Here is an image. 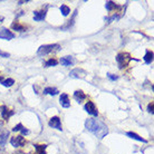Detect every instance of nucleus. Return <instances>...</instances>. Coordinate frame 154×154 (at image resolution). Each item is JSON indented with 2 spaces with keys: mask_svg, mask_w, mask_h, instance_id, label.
Segmentation results:
<instances>
[{
  "mask_svg": "<svg viewBox=\"0 0 154 154\" xmlns=\"http://www.w3.org/2000/svg\"><path fill=\"white\" fill-rule=\"evenodd\" d=\"M86 130L95 135L98 139H103L108 133V128L103 122H100L96 119H88L85 122Z\"/></svg>",
  "mask_w": 154,
  "mask_h": 154,
  "instance_id": "nucleus-1",
  "label": "nucleus"
},
{
  "mask_svg": "<svg viewBox=\"0 0 154 154\" xmlns=\"http://www.w3.org/2000/svg\"><path fill=\"white\" fill-rule=\"evenodd\" d=\"M60 48V46L58 44H53V45H42L38 48L37 50V54L38 56H46V55L53 53V51H56Z\"/></svg>",
  "mask_w": 154,
  "mask_h": 154,
  "instance_id": "nucleus-2",
  "label": "nucleus"
},
{
  "mask_svg": "<svg viewBox=\"0 0 154 154\" xmlns=\"http://www.w3.org/2000/svg\"><path fill=\"white\" fill-rule=\"evenodd\" d=\"M131 60V57L130 55L126 54V53H119L117 56H116V62L119 64V68H123L128 64V62Z\"/></svg>",
  "mask_w": 154,
  "mask_h": 154,
  "instance_id": "nucleus-3",
  "label": "nucleus"
},
{
  "mask_svg": "<svg viewBox=\"0 0 154 154\" xmlns=\"http://www.w3.org/2000/svg\"><path fill=\"white\" fill-rule=\"evenodd\" d=\"M87 75L86 70L83 69V68H75L69 73V77L70 78H85Z\"/></svg>",
  "mask_w": 154,
  "mask_h": 154,
  "instance_id": "nucleus-4",
  "label": "nucleus"
},
{
  "mask_svg": "<svg viewBox=\"0 0 154 154\" xmlns=\"http://www.w3.org/2000/svg\"><path fill=\"white\" fill-rule=\"evenodd\" d=\"M84 108H85V111L88 113L89 115H93V116L98 115V111H97L96 106H95V104H94L93 102H89L88 100V102L85 104Z\"/></svg>",
  "mask_w": 154,
  "mask_h": 154,
  "instance_id": "nucleus-5",
  "label": "nucleus"
},
{
  "mask_svg": "<svg viewBox=\"0 0 154 154\" xmlns=\"http://www.w3.org/2000/svg\"><path fill=\"white\" fill-rule=\"evenodd\" d=\"M0 38L6 39V40H10V39L15 38V34L11 32L10 30H8L7 28H1L0 29Z\"/></svg>",
  "mask_w": 154,
  "mask_h": 154,
  "instance_id": "nucleus-6",
  "label": "nucleus"
},
{
  "mask_svg": "<svg viewBox=\"0 0 154 154\" xmlns=\"http://www.w3.org/2000/svg\"><path fill=\"white\" fill-rule=\"evenodd\" d=\"M48 124H49L50 127H53V128H56V130H59V131H62V122H60L59 117H57V116H54V117H51Z\"/></svg>",
  "mask_w": 154,
  "mask_h": 154,
  "instance_id": "nucleus-7",
  "label": "nucleus"
},
{
  "mask_svg": "<svg viewBox=\"0 0 154 154\" xmlns=\"http://www.w3.org/2000/svg\"><path fill=\"white\" fill-rule=\"evenodd\" d=\"M10 143H11V145L14 147H18V146H23V145H25L26 141H25V139L20 135V136H15V137H12Z\"/></svg>",
  "mask_w": 154,
  "mask_h": 154,
  "instance_id": "nucleus-8",
  "label": "nucleus"
},
{
  "mask_svg": "<svg viewBox=\"0 0 154 154\" xmlns=\"http://www.w3.org/2000/svg\"><path fill=\"white\" fill-rule=\"evenodd\" d=\"M8 136H9V132L5 131L0 134V151H2L5 149V145L8 141Z\"/></svg>",
  "mask_w": 154,
  "mask_h": 154,
  "instance_id": "nucleus-9",
  "label": "nucleus"
},
{
  "mask_svg": "<svg viewBox=\"0 0 154 154\" xmlns=\"http://www.w3.org/2000/svg\"><path fill=\"white\" fill-rule=\"evenodd\" d=\"M59 102H60V105H62L63 107L68 108L70 106V102L68 100V95L67 94H62L60 98H59Z\"/></svg>",
  "mask_w": 154,
  "mask_h": 154,
  "instance_id": "nucleus-10",
  "label": "nucleus"
},
{
  "mask_svg": "<svg viewBox=\"0 0 154 154\" xmlns=\"http://www.w3.org/2000/svg\"><path fill=\"white\" fill-rule=\"evenodd\" d=\"M60 63L64 66H72L74 65L75 60H74V57H72V56H65V57H63L60 59Z\"/></svg>",
  "mask_w": 154,
  "mask_h": 154,
  "instance_id": "nucleus-11",
  "label": "nucleus"
},
{
  "mask_svg": "<svg viewBox=\"0 0 154 154\" xmlns=\"http://www.w3.org/2000/svg\"><path fill=\"white\" fill-rule=\"evenodd\" d=\"M46 17V10H40V11L34 12V19L35 21H40V20L45 19Z\"/></svg>",
  "mask_w": 154,
  "mask_h": 154,
  "instance_id": "nucleus-12",
  "label": "nucleus"
},
{
  "mask_svg": "<svg viewBox=\"0 0 154 154\" xmlns=\"http://www.w3.org/2000/svg\"><path fill=\"white\" fill-rule=\"evenodd\" d=\"M74 98H75L78 103H81V102H83V100L86 98V95H85L82 91H76V92L74 93Z\"/></svg>",
  "mask_w": 154,
  "mask_h": 154,
  "instance_id": "nucleus-13",
  "label": "nucleus"
},
{
  "mask_svg": "<svg viewBox=\"0 0 154 154\" xmlns=\"http://www.w3.org/2000/svg\"><path fill=\"white\" fill-rule=\"evenodd\" d=\"M127 136H130L131 139L133 140H136V141H140V142H143V143H146V140L142 139L140 135H137L136 133H134V132H128L127 133Z\"/></svg>",
  "mask_w": 154,
  "mask_h": 154,
  "instance_id": "nucleus-14",
  "label": "nucleus"
},
{
  "mask_svg": "<svg viewBox=\"0 0 154 154\" xmlns=\"http://www.w3.org/2000/svg\"><path fill=\"white\" fill-rule=\"evenodd\" d=\"M44 94H49V95H57L58 94V89L55 88V87H46L44 89Z\"/></svg>",
  "mask_w": 154,
  "mask_h": 154,
  "instance_id": "nucleus-15",
  "label": "nucleus"
},
{
  "mask_svg": "<svg viewBox=\"0 0 154 154\" xmlns=\"http://www.w3.org/2000/svg\"><path fill=\"white\" fill-rule=\"evenodd\" d=\"M2 111H1V115H2V117H4V119H8L10 116L14 114V112H8V109L6 106H2V108H1Z\"/></svg>",
  "mask_w": 154,
  "mask_h": 154,
  "instance_id": "nucleus-16",
  "label": "nucleus"
},
{
  "mask_svg": "<svg viewBox=\"0 0 154 154\" xmlns=\"http://www.w3.org/2000/svg\"><path fill=\"white\" fill-rule=\"evenodd\" d=\"M144 60L146 64H151L152 60H153V51H151V50H147L145 56H144Z\"/></svg>",
  "mask_w": 154,
  "mask_h": 154,
  "instance_id": "nucleus-17",
  "label": "nucleus"
},
{
  "mask_svg": "<svg viewBox=\"0 0 154 154\" xmlns=\"http://www.w3.org/2000/svg\"><path fill=\"white\" fill-rule=\"evenodd\" d=\"M46 145H35V149L38 154H46Z\"/></svg>",
  "mask_w": 154,
  "mask_h": 154,
  "instance_id": "nucleus-18",
  "label": "nucleus"
},
{
  "mask_svg": "<svg viewBox=\"0 0 154 154\" xmlns=\"http://www.w3.org/2000/svg\"><path fill=\"white\" fill-rule=\"evenodd\" d=\"M60 12H62V15L63 16H68L69 15V12H70V9L69 7H67L66 5H63V6H60Z\"/></svg>",
  "mask_w": 154,
  "mask_h": 154,
  "instance_id": "nucleus-19",
  "label": "nucleus"
},
{
  "mask_svg": "<svg viewBox=\"0 0 154 154\" xmlns=\"http://www.w3.org/2000/svg\"><path fill=\"white\" fill-rule=\"evenodd\" d=\"M11 27H12V29H15V30H17V31H26V27L21 26V25L18 23H14Z\"/></svg>",
  "mask_w": 154,
  "mask_h": 154,
  "instance_id": "nucleus-20",
  "label": "nucleus"
},
{
  "mask_svg": "<svg viewBox=\"0 0 154 154\" xmlns=\"http://www.w3.org/2000/svg\"><path fill=\"white\" fill-rule=\"evenodd\" d=\"M1 84L4 85L5 87H11L12 85L15 84V81L12 79V78H8V79H5V81H2V83Z\"/></svg>",
  "mask_w": 154,
  "mask_h": 154,
  "instance_id": "nucleus-21",
  "label": "nucleus"
},
{
  "mask_svg": "<svg viewBox=\"0 0 154 154\" xmlns=\"http://www.w3.org/2000/svg\"><path fill=\"white\" fill-rule=\"evenodd\" d=\"M58 64V62L56 59H48L46 63H45V67H53V66H56Z\"/></svg>",
  "mask_w": 154,
  "mask_h": 154,
  "instance_id": "nucleus-22",
  "label": "nucleus"
},
{
  "mask_svg": "<svg viewBox=\"0 0 154 154\" xmlns=\"http://www.w3.org/2000/svg\"><path fill=\"white\" fill-rule=\"evenodd\" d=\"M105 7H106V9H107L108 11H112L113 9H114V8H116L117 6H116L113 1H107V2H106V5H105Z\"/></svg>",
  "mask_w": 154,
  "mask_h": 154,
  "instance_id": "nucleus-23",
  "label": "nucleus"
},
{
  "mask_svg": "<svg viewBox=\"0 0 154 154\" xmlns=\"http://www.w3.org/2000/svg\"><path fill=\"white\" fill-rule=\"evenodd\" d=\"M147 112L151 113V114H153V113H154V111H153V103L149 104V106H147Z\"/></svg>",
  "mask_w": 154,
  "mask_h": 154,
  "instance_id": "nucleus-24",
  "label": "nucleus"
},
{
  "mask_svg": "<svg viewBox=\"0 0 154 154\" xmlns=\"http://www.w3.org/2000/svg\"><path fill=\"white\" fill-rule=\"evenodd\" d=\"M107 77L111 79V81H116L119 77L117 76H115V75H113V74H107Z\"/></svg>",
  "mask_w": 154,
  "mask_h": 154,
  "instance_id": "nucleus-25",
  "label": "nucleus"
},
{
  "mask_svg": "<svg viewBox=\"0 0 154 154\" xmlns=\"http://www.w3.org/2000/svg\"><path fill=\"white\" fill-rule=\"evenodd\" d=\"M21 128H23V125H21V124H18V125H16V126L12 128V131H15V132L16 131H20Z\"/></svg>",
  "mask_w": 154,
  "mask_h": 154,
  "instance_id": "nucleus-26",
  "label": "nucleus"
},
{
  "mask_svg": "<svg viewBox=\"0 0 154 154\" xmlns=\"http://www.w3.org/2000/svg\"><path fill=\"white\" fill-rule=\"evenodd\" d=\"M0 57H9V54H8V53H5V51H1V50H0Z\"/></svg>",
  "mask_w": 154,
  "mask_h": 154,
  "instance_id": "nucleus-27",
  "label": "nucleus"
},
{
  "mask_svg": "<svg viewBox=\"0 0 154 154\" xmlns=\"http://www.w3.org/2000/svg\"><path fill=\"white\" fill-rule=\"evenodd\" d=\"M20 131H21V133H23V134H28V131H27V130H23V127L20 130Z\"/></svg>",
  "mask_w": 154,
  "mask_h": 154,
  "instance_id": "nucleus-28",
  "label": "nucleus"
},
{
  "mask_svg": "<svg viewBox=\"0 0 154 154\" xmlns=\"http://www.w3.org/2000/svg\"><path fill=\"white\" fill-rule=\"evenodd\" d=\"M27 2H29V0H26V1H19L18 4H19V5H23V4H27Z\"/></svg>",
  "mask_w": 154,
  "mask_h": 154,
  "instance_id": "nucleus-29",
  "label": "nucleus"
},
{
  "mask_svg": "<svg viewBox=\"0 0 154 154\" xmlns=\"http://www.w3.org/2000/svg\"><path fill=\"white\" fill-rule=\"evenodd\" d=\"M15 154H23V152H18V153H15Z\"/></svg>",
  "mask_w": 154,
  "mask_h": 154,
  "instance_id": "nucleus-30",
  "label": "nucleus"
},
{
  "mask_svg": "<svg viewBox=\"0 0 154 154\" xmlns=\"http://www.w3.org/2000/svg\"><path fill=\"white\" fill-rule=\"evenodd\" d=\"M0 82H2V77L0 76Z\"/></svg>",
  "mask_w": 154,
  "mask_h": 154,
  "instance_id": "nucleus-31",
  "label": "nucleus"
}]
</instances>
